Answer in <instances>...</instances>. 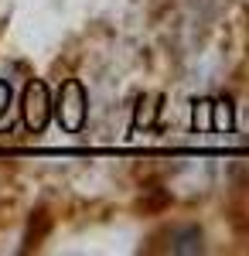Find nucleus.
<instances>
[{"label":"nucleus","instance_id":"1","mask_svg":"<svg viewBox=\"0 0 249 256\" xmlns=\"http://www.w3.org/2000/svg\"><path fill=\"white\" fill-rule=\"evenodd\" d=\"M86 113H89L86 89H82V82L68 79L62 86V96H58V123H62L68 134H78V130L86 126Z\"/></svg>","mask_w":249,"mask_h":256},{"label":"nucleus","instance_id":"2","mask_svg":"<svg viewBox=\"0 0 249 256\" xmlns=\"http://www.w3.org/2000/svg\"><path fill=\"white\" fill-rule=\"evenodd\" d=\"M20 116H24V126L31 134H41L48 126V116H52V99H48V86L41 79H34L28 89H24V102H20Z\"/></svg>","mask_w":249,"mask_h":256},{"label":"nucleus","instance_id":"3","mask_svg":"<svg viewBox=\"0 0 249 256\" xmlns=\"http://www.w3.org/2000/svg\"><path fill=\"white\" fill-rule=\"evenodd\" d=\"M7 102H10V86H7V82L0 79V113L7 110Z\"/></svg>","mask_w":249,"mask_h":256}]
</instances>
